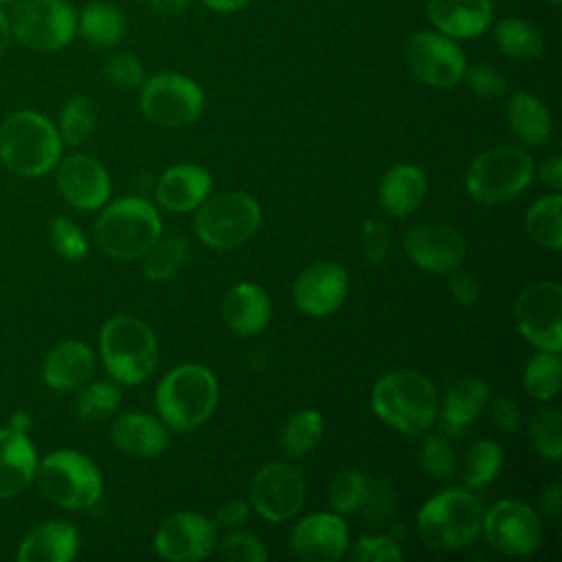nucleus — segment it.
Instances as JSON below:
<instances>
[{"label":"nucleus","instance_id":"a878e982","mask_svg":"<svg viewBox=\"0 0 562 562\" xmlns=\"http://www.w3.org/2000/svg\"><path fill=\"white\" fill-rule=\"evenodd\" d=\"M222 316L228 329L239 336H255L263 331L272 316V305L268 294L255 283L233 285L222 303Z\"/></svg>","mask_w":562,"mask_h":562},{"label":"nucleus","instance_id":"3c124183","mask_svg":"<svg viewBox=\"0 0 562 562\" xmlns=\"http://www.w3.org/2000/svg\"><path fill=\"white\" fill-rule=\"evenodd\" d=\"M448 288H450V294L452 299L459 303V305H474L481 296V288H479V281L474 274L457 268L452 272H448Z\"/></svg>","mask_w":562,"mask_h":562},{"label":"nucleus","instance_id":"58836bf2","mask_svg":"<svg viewBox=\"0 0 562 562\" xmlns=\"http://www.w3.org/2000/svg\"><path fill=\"white\" fill-rule=\"evenodd\" d=\"M121 404V391L114 382L97 380L86 384L75 400V415L81 422H101Z\"/></svg>","mask_w":562,"mask_h":562},{"label":"nucleus","instance_id":"2f4dec72","mask_svg":"<svg viewBox=\"0 0 562 562\" xmlns=\"http://www.w3.org/2000/svg\"><path fill=\"white\" fill-rule=\"evenodd\" d=\"M492 37L496 48L516 61H536L544 53L542 33L522 18L498 20L492 29Z\"/></svg>","mask_w":562,"mask_h":562},{"label":"nucleus","instance_id":"5701e85b","mask_svg":"<svg viewBox=\"0 0 562 562\" xmlns=\"http://www.w3.org/2000/svg\"><path fill=\"white\" fill-rule=\"evenodd\" d=\"M110 437L114 446L132 459H154L167 443V426L147 413H125L112 422Z\"/></svg>","mask_w":562,"mask_h":562},{"label":"nucleus","instance_id":"b1692460","mask_svg":"<svg viewBox=\"0 0 562 562\" xmlns=\"http://www.w3.org/2000/svg\"><path fill=\"white\" fill-rule=\"evenodd\" d=\"M490 402V386L474 375H463L446 389L441 404V428L448 437L463 435Z\"/></svg>","mask_w":562,"mask_h":562},{"label":"nucleus","instance_id":"7c9ffc66","mask_svg":"<svg viewBox=\"0 0 562 562\" xmlns=\"http://www.w3.org/2000/svg\"><path fill=\"white\" fill-rule=\"evenodd\" d=\"M77 33L97 48H112L125 35V18L112 2H88L77 15Z\"/></svg>","mask_w":562,"mask_h":562},{"label":"nucleus","instance_id":"f8f14e48","mask_svg":"<svg viewBox=\"0 0 562 562\" xmlns=\"http://www.w3.org/2000/svg\"><path fill=\"white\" fill-rule=\"evenodd\" d=\"M520 336L540 351L562 349V288L558 281H536L514 301Z\"/></svg>","mask_w":562,"mask_h":562},{"label":"nucleus","instance_id":"c85d7f7f","mask_svg":"<svg viewBox=\"0 0 562 562\" xmlns=\"http://www.w3.org/2000/svg\"><path fill=\"white\" fill-rule=\"evenodd\" d=\"M426 189V176L419 167L395 165L384 173L378 189V198L386 213L395 217H406L424 202Z\"/></svg>","mask_w":562,"mask_h":562},{"label":"nucleus","instance_id":"c9c22d12","mask_svg":"<svg viewBox=\"0 0 562 562\" xmlns=\"http://www.w3.org/2000/svg\"><path fill=\"white\" fill-rule=\"evenodd\" d=\"M560 351H538L522 371V389L538 402H549L560 393Z\"/></svg>","mask_w":562,"mask_h":562},{"label":"nucleus","instance_id":"7ed1b4c3","mask_svg":"<svg viewBox=\"0 0 562 562\" xmlns=\"http://www.w3.org/2000/svg\"><path fill=\"white\" fill-rule=\"evenodd\" d=\"M417 533L432 551H461L481 533L483 505L461 487H448L428 498L417 512Z\"/></svg>","mask_w":562,"mask_h":562},{"label":"nucleus","instance_id":"c756f323","mask_svg":"<svg viewBox=\"0 0 562 562\" xmlns=\"http://www.w3.org/2000/svg\"><path fill=\"white\" fill-rule=\"evenodd\" d=\"M507 123H509L514 136L529 147H538V145L547 143L551 127H553L547 105L538 97H533L531 92H525V90H518L509 97Z\"/></svg>","mask_w":562,"mask_h":562},{"label":"nucleus","instance_id":"2eb2a0df","mask_svg":"<svg viewBox=\"0 0 562 562\" xmlns=\"http://www.w3.org/2000/svg\"><path fill=\"white\" fill-rule=\"evenodd\" d=\"M305 494L307 487L303 474L294 465L281 461L266 463L250 481V505L270 522L294 518L305 503Z\"/></svg>","mask_w":562,"mask_h":562},{"label":"nucleus","instance_id":"e433bc0d","mask_svg":"<svg viewBox=\"0 0 562 562\" xmlns=\"http://www.w3.org/2000/svg\"><path fill=\"white\" fill-rule=\"evenodd\" d=\"M143 272L149 281H169L187 261L189 244L182 235L158 237V241L143 255Z\"/></svg>","mask_w":562,"mask_h":562},{"label":"nucleus","instance_id":"9b49d317","mask_svg":"<svg viewBox=\"0 0 562 562\" xmlns=\"http://www.w3.org/2000/svg\"><path fill=\"white\" fill-rule=\"evenodd\" d=\"M140 112L160 127H187L204 110V92L187 75L160 72L140 83Z\"/></svg>","mask_w":562,"mask_h":562},{"label":"nucleus","instance_id":"20e7f679","mask_svg":"<svg viewBox=\"0 0 562 562\" xmlns=\"http://www.w3.org/2000/svg\"><path fill=\"white\" fill-rule=\"evenodd\" d=\"M61 158V136L40 112L18 110L0 125V160L15 176L37 178Z\"/></svg>","mask_w":562,"mask_h":562},{"label":"nucleus","instance_id":"37998d69","mask_svg":"<svg viewBox=\"0 0 562 562\" xmlns=\"http://www.w3.org/2000/svg\"><path fill=\"white\" fill-rule=\"evenodd\" d=\"M367 490V476L360 470H342L329 485V505L336 514H356Z\"/></svg>","mask_w":562,"mask_h":562},{"label":"nucleus","instance_id":"4be33fe9","mask_svg":"<svg viewBox=\"0 0 562 562\" xmlns=\"http://www.w3.org/2000/svg\"><path fill=\"white\" fill-rule=\"evenodd\" d=\"M213 180L204 167L180 162L169 167L156 187V200L162 209L187 213L198 209L211 193Z\"/></svg>","mask_w":562,"mask_h":562},{"label":"nucleus","instance_id":"6e6d98bb","mask_svg":"<svg viewBox=\"0 0 562 562\" xmlns=\"http://www.w3.org/2000/svg\"><path fill=\"white\" fill-rule=\"evenodd\" d=\"M560 507H562V485H560V481H553L540 494V512L544 516L558 518L560 516Z\"/></svg>","mask_w":562,"mask_h":562},{"label":"nucleus","instance_id":"a19ab883","mask_svg":"<svg viewBox=\"0 0 562 562\" xmlns=\"http://www.w3.org/2000/svg\"><path fill=\"white\" fill-rule=\"evenodd\" d=\"M395 507H397V496L393 485L382 476L367 479L364 498L358 507L362 520L375 529L389 527L395 516Z\"/></svg>","mask_w":562,"mask_h":562},{"label":"nucleus","instance_id":"39448f33","mask_svg":"<svg viewBox=\"0 0 562 562\" xmlns=\"http://www.w3.org/2000/svg\"><path fill=\"white\" fill-rule=\"evenodd\" d=\"M101 360L119 384L145 382L158 364V342L147 323L130 314L108 318L99 334Z\"/></svg>","mask_w":562,"mask_h":562},{"label":"nucleus","instance_id":"864d4df0","mask_svg":"<svg viewBox=\"0 0 562 562\" xmlns=\"http://www.w3.org/2000/svg\"><path fill=\"white\" fill-rule=\"evenodd\" d=\"M248 503L246 501H239V498H228L224 501L217 509H215V527L217 529H239L246 520H248Z\"/></svg>","mask_w":562,"mask_h":562},{"label":"nucleus","instance_id":"8fccbe9b","mask_svg":"<svg viewBox=\"0 0 562 562\" xmlns=\"http://www.w3.org/2000/svg\"><path fill=\"white\" fill-rule=\"evenodd\" d=\"M360 244L362 252L369 261L380 263L389 250H391V235L384 222L380 220H367L362 222V233H360Z\"/></svg>","mask_w":562,"mask_h":562},{"label":"nucleus","instance_id":"79ce46f5","mask_svg":"<svg viewBox=\"0 0 562 562\" xmlns=\"http://www.w3.org/2000/svg\"><path fill=\"white\" fill-rule=\"evenodd\" d=\"M419 463L430 479L448 481L457 472V452L446 432H432L424 439Z\"/></svg>","mask_w":562,"mask_h":562},{"label":"nucleus","instance_id":"412c9836","mask_svg":"<svg viewBox=\"0 0 562 562\" xmlns=\"http://www.w3.org/2000/svg\"><path fill=\"white\" fill-rule=\"evenodd\" d=\"M428 22L437 33L452 40H472L483 35L494 20L492 0H428Z\"/></svg>","mask_w":562,"mask_h":562},{"label":"nucleus","instance_id":"052dcab7","mask_svg":"<svg viewBox=\"0 0 562 562\" xmlns=\"http://www.w3.org/2000/svg\"><path fill=\"white\" fill-rule=\"evenodd\" d=\"M15 2H20V0H0V7H7V4H15Z\"/></svg>","mask_w":562,"mask_h":562},{"label":"nucleus","instance_id":"72a5a7b5","mask_svg":"<svg viewBox=\"0 0 562 562\" xmlns=\"http://www.w3.org/2000/svg\"><path fill=\"white\" fill-rule=\"evenodd\" d=\"M461 481L476 490L492 483L503 468V448L492 439H476L463 452L461 463H457Z\"/></svg>","mask_w":562,"mask_h":562},{"label":"nucleus","instance_id":"f704fd0d","mask_svg":"<svg viewBox=\"0 0 562 562\" xmlns=\"http://www.w3.org/2000/svg\"><path fill=\"white\" fill-rule=\"evenodd\" d=\"M323 432H325L323 415L314 408H303L288 417V422L281 430L279 443L288 457L296 459V457H303L310 450H314L321 443Z\"/></svg>","mask_w":562,"mask_h":562},{"label":"nucleus","instance_id":"6ab92c4d","mask_svg":"<svg viewBox=\"0 0 562 562\" xmlns=\"http://www.w3.org/2000/svg\"><path fill=\"white\" fill-rule=\"evenodd\" d=\"M349 290V274L342 266L334 261H318L305 268L294 281V305L307 316H329L334 314Z\"/></svg>","mask_w":562,"mask_h":562},{"label":"nucleus","instance_id":"4468645a","mask_svg":"<svg viewBox=\"0 0 562 562\" xmlns=\"http://www.w3.org/2000/svg\"><path fill=\"white\" fill-rule=\"evenodd\" d=\"M481 531L492 549L505 555H529L542 542L538 512L516 498H503L483 512Z\"/></svg>","mask_w":562,"mask_h":562},{"label":"nucleus","instance_id":"680f3d73","mask_svg":"<svg viewBox=\"0 0 562 562\" xmlns=\"http://www.w3.org/2000/svg\"><path fill=\"white\" fill-rule=\"evenodd\" d=\"M544 2H547V4H551V7H558L562 0H544Z\"/></svg>","mask_w":562,"mask_h":562},{"label":"nucleus","instance_id":"a18cd8bd","mask_svg":"<svg viewBox=\"0 0 562 562\" xmlns=\"http://www.w3.org/2000/svg\"><path fill=\"white\" fill-rule=\"evenodd\" d=\"M48 237H50L55 252L61 255L64 259L77 261L88 252V241H86L81 228L75 222H70L68 217H53V222L48 226Z\"/></svg>","mask_w":562,"mask_h":562},{"label":"nucleus","instance_id":"a211bd4d","mask_svg":"<svg viewBox=\"0 0 562 562\" xmlns=\"http://www.w3.org/2000/svg\"><path fill=\"white\" fill-rule=\"evenodd\" d=\"M404 250L417 268L432 274H448L461 268L468 246L452 226L422 224L404 235Z\"/></svg>","mask_w":562,"mask_h":562},{"label":"nucleus","instance_id":"4d7b16f0","mask_svg":"<svg viewBox=\"0 0 562 562\" xmlns=\"http://www.w3.org/2000/svg\"><path fill=\"white\" fill-rule=\"evenodd\" d=\"M191 0H147L149 9L158 15H167V18H173V15H180L184 13V9L189 7Z\"/></svg>","mask_w":562,"mask_h":562},{"label":"nucleus","instance_id":"ea45409f","mask_svg":"<svg viewBox=\"0 0 562 562\" xmlns=\"http://www.w3.org/2000/svg\"><path fill=\"white\" fill-rule=\"evenodd\" d=\"M97 127V108L88 97H72L59 114V136L70 147L83 145Z\"/></svg>","mask_w":562,"mask_h":562},{"label":"nucleus","instance_id":"423d86ee","mask_svg":"<svg viewBox=\"0 0 562 562\" xmlns=\"http://www.w3.org/2000/svg\"><path fill=\"white\" fill-rule=\"evenodd\" d=\"M162 220L151 202L145 198H121L101 211L94 224V239L99 248L123 261L143 257L160 237Z\"/></svg>","mask_w":562,"mask_h":562},{"label":"nucleus","instance_id":"f03ea898","mask_svg":"<svg viewBox=\"0 0 562 562\" xmlns=\"http://www.w3.org/2000/svg\"><path fill=\"white\" fill-rule=\"evenodd\" d=\"M220 386L211 369L202 364H180L158 384L154 402L160 422L176 430L189 432L202 426L215 411Z\"/></svg>","mask_w":562,"mask_h":562},{"label":"nucleus","instance_id":"f3484780","mask_svg":"<svg viewBox=\"0 0 562 562\" xmlns=\"http://www.w3.org/2000/svg\"><path fill=\"white\" fill-rule=\"evenodd\" d=\"M290 549L305 562H336L349 549L347 522L336 512L310 514L292 527Z\"/></svg>","mask_w":562,"mask_h":562},{"label":"nucleus","instance_id":"aec40b11","mask_svg":"<svg viewBox=\"0 0 562 562\" xmlns=\"http://www.w3.org/2000/svg\"><path fill=\"white\" fill-rule=\"evenodd\" d=\"M57 187L64 200L79 211L101 209L112 189L105 167L86 154H72L59 162Z\"/></svg>","mask_w":562,"mask_h":562},{"label":"nucleus","instance_id":"ddd939ff","mask_svg":"<svg viewBox=\"0 0 562 562\" xmlns=\"http://www.w3.org/2000/svg\"><path fill=\"white\" fill-rule=\"evenodd\" d=\"M402 57L408 72L432 88H452L463 79L465 53L457 40L437 31H419L406 37Z\"/></svg>","mask_w":562,"mask_h":562},{"label":"nucleus","instance_id":"9d476101","mask_svg":"<svg viewBox=\"0 0 562 562\" xmlns=\"http://www.w3.org/2000/svg\"><path fill=\"white\" fill-rule=\"evenodd\" d=\"M11 35L37 53L66 48L77 35V11L66 0H20L9 13Z\"/></svg>","mask_w":562,"mask_h":562},{"label":"nucleus","instance_id":"13d9d810","mask_svg":"<svg viewBox=\"0 0 562 562\" xmlns=\"http://www.w3.org/2000/svg\"><path fill=\"white\" fill-rule=\"evenodd\" d=\"M215 13H235L244 9L250 0H202Z\"/></svg>","mask_w":562,"mask_h":562},{"label":"nucleus","instance_id":"cd10ccee","mask_svg":"<svg viewBox=\"0 0 562 562\" xmlns=\"http://www.w3.org/2000/svg\"><path fill=\"white\" fill-rule=\"evenodd\" d=\"M77 529L61 520H48L31 529L18 549L20 562H68L77 555Z\"/></svg>","mask_w":562,"mask_h":562},{"label":"nucleus","instance_id":"0eeeda50","mask_svg":"<svg viewBox=\"0 0 562 562\" xmlns=\"http://www.w3.org/2000/svg\"><path fill=\"white\" fill-rule=\"evenodd\" d=\"M533 160L520 147L498 145L479 154L465 171L472 200L494 206L518 198L533 180Z\"/></svg>","mask_w":562,"mask_h":562},{"label":"nucleus","instance_id":"393cba45","mask_svg":"<svg viewBox=\"0 0 562 562\" xmlns=\"http://www.w3.org/2000/svg\"><path fill=\"white\" fill-rule=\"evenodd\" d=\"M94 369V353L79 340H61L44 358L42 378L53 391H72L88 382Z\"/></svg>","mask_w":562,"mask_h":562},{"label":"nucleus","instance_id":"49530a36","mask_svg":"<svg viewBox=\"0 0 562 562\" xmlns=\"http://www.w3.org/2000/svg\"><path fill=\"white\" fill-rule=\"evenodd\" d=\"M347 555L356 562H400L404 558L393 536H364L347 549Z\"/></svg>","mask_w":562,"mask_h":562},{"label":"nucleus","instance_id":"603ef678","mask_svg":"<svg viewBox=\"0 0 562 562\" xmlns=\"http://www.w3.org/2000/svg\"><path fill=\"white\" fill-rule=\"evenodd\" d=\"M490 404V415L494 419V424L503 430V432H514L520 428L522 424V415L520 408L514 400L509 397H494Z\"/></svg>","mask_w":562,"mask_h":562},{"label":"nucleus","instance_id":"6e6552de","mask_svg":"<svg viewBox=\"0 0 562 562\" xmlns=\"http://www.w3.org/2000/svg\"><path fill=\"white\" fill-rule=\"evenodd\" d=\"M35 481L42 496L64 509H88L103 492L99 468L77 450L48 452L35 468Z\"/></svg>","mask_w":562,"mask_h":562},{"label":"nucleus","instance_id":"bf43d9fd","mask_svg":"<svg viewBox=\"0 0 562 562\" xmlns=\"http://www.w3.org/2000/svg\"><path fill=\"white\" fill-rule=\"evenodd\" d=\"M11 24H9V13L0 7V59L7 53L9 44H11Z\"/></svg>","mask_w":562,"mask_h":562},{"label":"nucleus","instance_id":"4c0bfd02","mask_svg":"<svg viewBox=\"0 0 562 562\" xmlns=\"http://www.w3.org/2000/svg\"><path fill=\"white\" fill-rule=\"evenodd\" d=\"M562 415L558 408L553 406H542L538 408L527 424V432H529V441L533 446V450L551 461L558 463L562 459Z\"/></svg>","mask_w":562,"mask_h":562},{"label":"nucleus","instance_id":"de8ad7c7","mask_svg":"<svg viewBox=\"0 0 562 562\" xmlns=\"http://www.w3.org/2000/svg\"><path fill=\"white\" fill-rule=\"evenodd\" d=\"M463 79H465L468 88L476 97H481V99H496V97H501L507 90L505 75L496 66H492L487 61H479L474 66H465Z\"/></svg>","mask_w":562,"mask_h":562},{"label":"nucleus","instance_id":"5fc2aeb1","mask_svg":"<svg viewBox=\"0 0 562 562\" xmlns=\"http://www.w3.org/2000/svg\"><path fill=\"white\" fill-rule=\"evenodd\" d=\"M538 176L542 180V184H547L553 193H558L562 189V158L558 154L549 156L540 167H538Z\"/></svg>","mask_w":562,"mask_h":562},{"label":"nucleus","instance_id":"1a4fd4ad","mask_svg":"<svg viewBox=\"0 0 562 562\" xmlns=\"http://www.w3.org/2000/svg\"><path fill=\"white\" fill-rule=\"evenodd\" d=\"M261 224L257 200L241 191L206 198L195 213V233L209 248L231 250L248 241Z\"/></svg>","mask_w":562,"mask_h":562},{"label":"nucleus","instance_id":"bb28decb","mask_svg":"<svg viewBox=\"0 0 562 562\" xmlns=\"http://www.w3.org/2000/svg\"><path fill=\"white\" fill-rule=\"evenodd\" d=\"M37 454L26 432L0 428V501L20 494L33 479Z\"/></svg>","mask_w":562,"mask_h":562},{"label":"nucleus","instance_id":"09e8293b","mask_svg":"<svg viewBox=\"0 0 562 562\" xmlns=\"http://www.w3.org/2000/svg\"><path fill=\"white\" fill-rule=\"evenodd\" d=\"M103 72L108 81L116 88H140V83L145 81L143 64L132 53H114L112 57H108Z\"/></svg>","mask_w":562,"mask_h":562},{"label":"nucleus","instance_id":"c03bdc74","mask_svg":"<svg viewBox=\"0 0 562 562\" xmlns=\"http://www.w3.org/2000/svg\"><path fill=\"white\" fill-rule=\"evenodd\" d=\"M217 547H220V555L233 562H263L268 558L263 542L255 533L241 531V529H231L217 542Z\"/></svg>","mask_w":562,"mask_h":562},{"label":"nucleus","instance_id":"dca6fc26","mask_svg":"<svg viewBox=\"0 0 562 562\" xmlns=\"http://www.w3.org/2000/svg\"><path fill=\"white\" fill-rule=\"evenodd\" d=\"M217 547V527L198 512H176L167 516L156 536L154 549L169 562H198Z\"/></svg>","mask_w":562,"mask_h":562},{"label":"nucleus","instance_id":"f257e3e1","mask_svg":"<svg viewBox=\"0 0 562 562\" xmlns=\"http://www.w3.org/2000/svg\"><path fill=\"white\" fill-rule=\"evenodd\" d=\"M371 406L386 426L415 437L437 422L439 395L426 375L413 369H400L375 382Z\"/></svg>","mask_w":562,"mask_h":562},{"label":"nucleus","instance_id":"473e14b6","mask_svg":"<svg viewBox=\"0 0 562 562\" xmlns=\"http://www.w3.org/2000/svg\"><path fill=\"white\" fill-rule=\"evenodd\" d=\"M525 231L529 239L547 250L562 248V198L560 193H551L538 198L527 215H525Z\"/></svg>","mask_w":562,"mask_h":562}]
</instances>
